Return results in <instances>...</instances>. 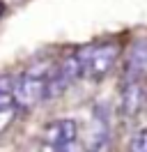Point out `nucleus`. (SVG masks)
<instances>
[{"label": "nucleus", "mask_w": 147, "mask_h": 152, "mask_svg": "<svg viewBox=\"0 0 147 152\" xmlns=\"http://www.w3.org/2000/svg\"><path fill=\"white\" fill-rule=\"evenodd\" d=\"M51 69H53L51 62H39V65L30 67L28 72H23L21 76H16V88H14L16 111H30L46 99V86H48Z\"/></svg>", "instance_id": "f257e3e1"}, {"label": "nucleus", "mask_w": 147, "mask_h": 152, "mask_svg": "<svg viewBox=\"0 0 147 152\" xmlns=\"http://www.w3.org/2000/svg\"><path fill=\"white\" fill-rule=\"evenodd\" d=\"M78 58H81L83 76L90 81H101L108 76V72L117 62L119 44L117 42H101L94 46H85L83 51H78Z\"/></svg>", "instance_id": "f03ea898"}, {"label": "nucleus", "mask_w": 147, "mask_h": 152, "mask_svg": "<svg viewBox=\"0 0 147 152\" xmlns=\"http://www.w3.org/2000/svg\"><path fill=\"white\" fill-rule=\"evenodd\" d=\"M87 152H113V141H110V120L108 111L103 104L94 106V115H92L90 124V143H87Z\"/></svg>", "instance_id": "7ed1b4c3"}, {"label": "nucleus", "mask_w": 147, "mask_h": 152, "mask_svg": "<svg viewBox=\"0 0 147 152\" xmlns=\"http://www.w3.org/2000/svg\"><path fill=\"white\" fill-rule=\"evenodd\" d=\"M145 83L143 78H127L122 81V95H119V111L124 118H133L145 104Z\"/></svg>", "instance_id": "20e7f679"}, {"label": "nucleus", "mask_w": 147, "mask_h": 152, "mask_svg": "<svg viewBox=\"0 0 147 152\" xmlns=\"http://www.w3.org/2000/svg\"><path fill=\"white\" fill-rule=\"evenodd\" d=\"M147 76V39H136L127 53L124 62V78H145Z\"/></svg>", "instance_id": "39448f33"}, {"label": "nucleus", "mask_w": 147, "mask_h": 152, "mask_svg": "<svg viewBox=\"0 0 147 152\" xmlns=\"http://www.w3.org/2000/svg\"><path fill=\"white\" fill-rule=\"evenodd\" d=\"M76 138H78V124L71 118L53 120L44 129V143H69V141H76Z\"/></svg>", "instance_id": "423d86ee"}, {"label": "nucleus", "mask_w": 147, "mask_h": 152, "mask_svg": "<svg viewBox=\"0 0 147 152\" xmlns=\"http://www.w3.org/2000/svg\"><path fill=\"white\" fill-rule=\"evenodd\" d=\"M14 88H16V76L0 74V111H16Z\"/></svg>", "instance_id": "0eeeda50"}, {"label": "nucleus", "mask_w": 147, "mask_h": 152, "mask_svg": "<svg viewBox=\"0 0 147 152\" xmlns=\"http://www.w3.org/2000/svg\"><path fill=\"white\" fill-rule=\"evenodd\" d=\"M41 152H81L78 141H69V143H44Z\"/></svg>", "instance_id": "6e6552de"}, {"label": "nucleus", "mask_w": 147, "mask_h": 152, "mask_svg": "<svg viewBox=\"0 0 147 152\" xmlns=\"http://www.w3.org/2000/svg\"><path fill=\"white\" fill-rule=\"evenodd\" d=\"M129 152H147V129H140V132H136L131 136Z\"/></svg>", "instance_id": "1a4fd4ad"}, {"label": "nucleus", "mask_w": 147, "mask_h": 152, "mask_svg": "<svg viewBox=\"0 0 147 152\" xmlns=\"http://www.w3.org/2000/svg\"><path fill=\"white\" fill-rule=\"evenodd\" d=\"M12 115H14V111H0V132L12 122Z\"/></svg>", "instance_id": "9d476101"}, {"label": "nucleus", "mask_w": 147, "mask_h": 152, "mask_svg": "<svg viewBox=\"0 0 147 152\" xmlns=\"http://www.w3.org/2000/svg\"><path fill=\"white\" fill-rule=\"evenodd\" d=\"M2 12H5V5H2V0H0V16H2Z\"/></svg>", "instance_id": "9b49d317"}]
</instances>
